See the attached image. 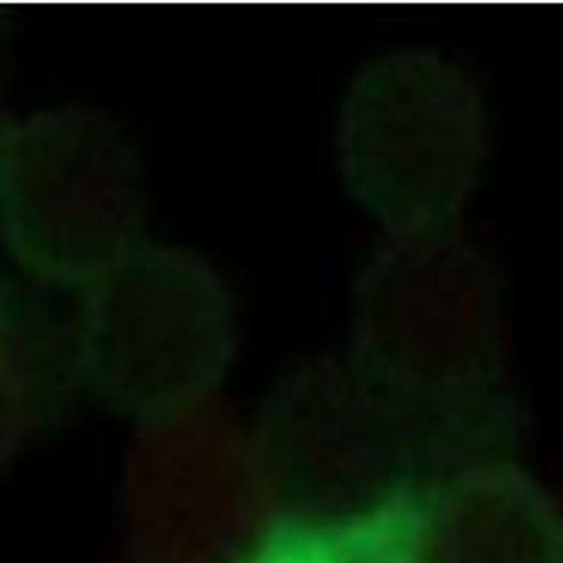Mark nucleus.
I'll return each mask as SVG.
<instances>
[{"label":"nucleus","mask_w":563,"mask_h":563,"mask_svg":"<svg viewBox=\"0 0 563 563\" xmlns=\"http://www.w3.org/2000/svg\"><path fill=\"white\" fill-rule=\"evenodd\" d=\"M250 563H406L390 539L375 537L372 530L329 533V537H305L277 542L260 551Z\"/></svg>","instance_id":"1"}]
</instances>
